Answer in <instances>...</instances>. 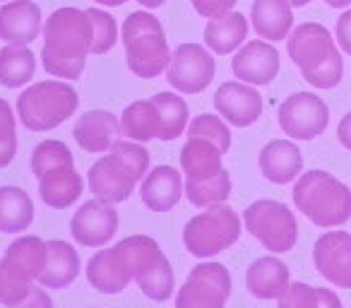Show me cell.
I'll list each match as a JSON object with an SVG mask.
<instances>
[{
  "mask_svg": "<svg viewBox=\"0 0 351 308\" xmlns=\"http://www.w3.org/2000/svg\"><path fill=\"white\" fill-rule=\"evenodd\" d=\"M89 17H92V27H94V39H92V54L101 56L116 46L118 41V27L116 20L108 15L106 10H99V8H87Z\"/></svg>",
  "mask_w": 351,
  "mask_h": 308,
  "instance_id": "34",
  "label": "cell"
},
{
  "mask_svg": "<svg viewBox=\"0 0 351 308\" xmlns=\"http://www.w3.org/2000/svg\"><path fill=\"white\" fill-rule=\"evenodd\" d=\"M191 3H193V8H195L197 15L212 20V17H219V15L231 12L239 0H191Z\"/></svg>",
  "mask_w": 351,
  "mask_h": 308,
  "instance_id": "36",
  "label": "cell"
},
{
  "mask_svg": "<svg viewBox=\"0 0 351 308\" xmlns=\"http://www.w3.org/2000/svg\"><path fill=\"white\" fill-rule=\"evenodd\" d=\"M87 282L101 294H121L132 282V248L130 241L123 239L116 246L101 250L89 258Z\"/></svg>",
  "mask_w": 351,
  "mask_h": 308,
  "instance_id": "15",
  "label": "cell"
},
{
  "mask_svg": "<svg viewBox=\"0 0 351 308\" xmlns=\"http://www.w3.org/2000/svg\"><path fill=\"white\" fill-rule=\"evenodd\" d=\"M315 270L339 289H351V234L327 231L313 246Z\"/></svg>",
  "mask_w": 351,
  "mask_h": 308,
  "instance_id": "17",
  "label": "cell"
},
{
  "mask_svg": "<svg viewBox=\"0 0 351 308\" xmlns=\"http://www.w3.org/2000/svg\"><path fill=\"white\" fill-rule=\"evenodd\" d=\"M36 73V56L27 46L8 44L0 49V84L8 89L25 87Z\"/></svg>",
  "mask_w": 351,
  "mask_h": 308,
  "instance_id": "31",
  "label": "cell"
},
{
  "mask_svg": "<svg viewBox=\"0 0 351 308\" xmlns=\"http://www.w3.org/2000/svg\"><path fill=\"white\" fill-rule=\"evenodd\" d=\"M34 222V202L25 188L0 186V231L20 234Z\"/></svg>",
  "mask_w": 351,
  "mask_h": 308,
  "instance_id": "29",
  "label": "cell"
},
{
  "mask_svg": "<svg viewBox=\"0 0 351 308\" xmlns=\"http://www.w3.org/2000/svg\"><path fill=\"white\" fill-rule=\"evenodd\" d=\"M289 58L315 89H335L344 78V58L330 29L317 22L298 25L287 39Z\"/></svg>",
  "mask_w": 351,
  "mask_h": 308,
  "instance_id": "3",
  "label": "cell"
},
{
  "mask_svg": "<svg viewBox=\"0 0 351 308\" xmlns=\"http://www.w3.org/2000/svg\"><path fill=\"white\" fill-rule=\"evenodd\" d=\"M94 27L87 10L58 8L44 22V49L41 65L49 75L77 80L84 73L87 56L92 54Z\"/></svg>",
  "mask_w": 351,
  "mask_h": 308,
  "instance_id": "1",
  "label": "cell"
},
{
  "mask_svg": "<svg viewBox=\"0 0 351 308\" xmlns=\"http://www.w3.org/2000/svg\"><path fill=\"white\" fill-rule=\"evenodd\" d=\"M215 58L202 44H181L171 54L166 68V82L178 94H200L215 80Z\"/></svg>",
  "mask_w": 351,
  "mask_h": 308,
  "instance_id": "13",
  "label": "cell"
},
{
  "mask_svg": "<svg viewBox=\"0 0 351 308\" xmlns=\"http://www.w3.org/2000/svg\"><path fill=\"white\" fill-rule=\"evenodd\" d=\"M260 171L269 183L287 186L303 174L301 150L291 140H272L260 150Z\"/></svg>",
  "mask_w": 351,
  "mask_h": 308,
  "instance_id": "23",
  "label": "cell"
},
{
  "mask_svg": "<svg viewBox=\"0 0 351 308\" xmlns=\"http://www.w3.org/2000/svg\"><path fill=\"white\" fill-rule=\"evenodd\" d=\"M291 279H289L287 263L277 258V255H263V258L253 260L245 272V287L260 301H272V298L282 296L289 289Z\"/></svg>",
  "mask_w": 351,
  "mask_h": 308,
  "instance_id": "25",
  "label": "cell"
},
{
  "mask_svg": "<svg viewBox=\"0 0 351 308\" xmlns=\"http://www.w3.org/2000/svg\"><path fill=\"white\" fill-rule=\"evenodd\" d=\"M215 108L226 123L248 128L263 116V97L248 82H224L215 92Z\"/></svg>",
  "mask_w": 351,
  "mask_h": 308,
  "instance_id": "19",
  "label": "cell"
},
{
  "mask_svg": "<svg viewBox=\"0 0 351 308\" xmlns=\"http://www.w3.org/2000/svg\"><path fill=\"white\" fill-rule=\"evenodd\" d=\"M277 121L284 135H289L291 140H315L327 130L330 108L317 94L296 92L279 104Z\"/></svg>",
  "mask_w": 351,
  "mask_h": 308,
  "instance_id": "14",
  "label": "cell"
},
{
  "mask_svg": "<svg viewBox=\"0 0 351 308\" xmlns=\"http://www.w3.org/2000/svg\"><path fill=\"white\" fill-rule=\"evenodd\" d=\"M241 239V220L229 205L205 207L200 215L191 217L183 226V246L191 255L210 260L224 253Z\"/></svg>",
  "mask_w": 351,
  "mask_h": 308,
  "instance_id": "9",
  "label": "cell"
},
{
  "mask_svg": "<svg viewBox=\"0 0 351 308\" xmlns=\"http://www.w3.org/2000/svg\"><path fill=\"white\" fill-rule=\"evenodd\" d=\"M118 224L121 220H118L116 205L92 198L84 205H80V210L73 215L70 236L75 239V244L84 246V248H104L113 241Z\"/></svg>",
  "mask_w": 351,
  "mask_h": 308,
  "instance_id": "16",
  "label": "cell"
},
{
  "mask_svg": "<svg viewBox=\"0 0 351 308\" xmlns=\"http://www.w3.org/2000/svg\"><path fill=\"white\" fill-rule=\"evenodd\" d=\"M248 39V20L241 12L212 17L205 27V46L217 56H229Z\"/></svg>",
  "mask_w": 351,
  "mask_h": 308,
  "instance_id": "28",
  "label": "cell"
},
{
  "mask_svg": "<svg viewBox=\"0 0 351 308\" xmlns=\"http://www.w3.org/2000/svg\"><path fill=\"white\" fill-rule=\"evenodd\" d=\"M80 97L73 84L60 80H44L17 97V118L32 132H49L75 116Z\"/></svg>",
  "mask_w": 351,
  "mask_h": 308,
  "instance_id": "8",
  "label": "cell"
},
{
  "mask_svg": "<svg viewBox=\"0 0 351 308\" xmlns=\"http://www.w3.org/2000/svg\"><path fill=\"white\" fill-rule=\"evenodd\" d=\"M147 171H149V152L135 140H116L108 154H104L89 169V188L94 198L118 205L132 196Z\"/></svg>",
  "mask_w": 351,
  "mask_h": 308,
  "instance_id": "4",
  "label": "cell"
},
{
  "mask_svg": "<svg viewBox=\"0 0 351 308\" xmlns=\"http://www.w3.org/2000/svg\"><path fill=\"white\" fill-rule=\"evenodd\" d=\"M330 8H349L351 5V0H325Z\"/></svg>",
  "mask_w": 351,
  "mask_h": 308,
  "instance_id": "42",
  "label": "cell"
},
{
  "mask_svg": "<svg viewBox=\"0 0 351 308\" xmlns=\"http://www.w3.org/2000/svg\"><path fill=\"white\" fill-rule=\"evenodd\" d=\"M99 5H106V8H118V5H125L128 0H94Z\"/></svg>",
  "mask_w": 351,
  "mask_h": 308,
  "instance_id": "41",
  "label": "cell"
},
{
  "mask_svg": "<svg viewBox=\"0 0 351 308\" xmlns=\"http://www.w3.org/2000/svg\"><path fill=\"white\" fill-rule=\"evenodd\" d=\"M49 244V260L46 270L39 277V284L46 289H65L77 279L80 274V253L75 250L73 244L63 239L46 241Z\"/></svg>",
  "mask_w": 351,
  "mask_h": 308,
  "instance_id": "27",
  "label": "cell"
},
{
  "mask_svg": "<svg viewBox=\"0 0 351 308\" xmlns=\"http://www.w3.org/2000/svg\"><path fill=\"white\" fill-rule=\"evenodd\" d=\"M132 248V282L149 301L164 303L176 289V274L161 246L152 236H128Z\"/></svg>",
  "mask_w": 351,
  "mask_h": 308,
  "instance_id": "10",
  "label": "cell"
},
{
  "mask_svg": "<svg viewBox=\"0 0 351 308\" xmlns=\"http://www.w3.org/2000/svg\"><path fill=\"white\" fill-rule=\"evenodd\" d=\"M186 196L181 171L173 167H154L147 171L140 186V198L147 210L152 212H169L178 205V200Z\"/></svg>",
  "mask_w": 351,
  "mask_h": 308,
  "instance_id": "21",
  "label": "cell"
},
{
  "mask_svg": "<svg viewBox=\"0 0 351 308\" xmlns=\"http://www.w3.org/2000/svg\"><path fill=\"white\" fill-rule=\"evenodd\" d=\"M5 308H53V301H51L46 289L32 287V292L27 294V298H22L20 303H12V306H5Z\"/></svg>",
  "mask_w": 351,
  "mask_h": 308,
  "instance_id": "37",
  "label": "cell"
},
{
  "mask_svg": "<svg viewBox=\"0 0 351 308\" xmlns=\"http://www.w3.org/2000/svg\"><path fill=\"white\" fill-rule=\"evenodd\" d=\"M121 135H125L128 140H135V142H147V140H152V137L159 140L161 121H159V111H156L152 99H147V102L140 99V102H132L123 108Z\"/></svg>",
  "mask_w": 351,
  "mask_h": 308,
  "instance_id": "30",
  "label": "cell"
},
{
  "mask_svg": "<svg viewBox=\"0 0 351 308\" xmlns=\"http://www.w3.org/2000/svg\"><path fill=\"white\" fill-rule=\"evenodd\" d=\"M337 140H339L346 150H351V113H346L339 121V126H337Z\"/></svg>",
  "mask_w": 351,
  "mask_h": 308,
  "instance_id": "39",
  "label": "cell"
},
{
  "mask_svg": "<svg viewBox=\"0 0 351 308\" xmlns=\"http://www.w3.org/2000/svg\"><path fill=\"white\" fill-rule=\"evenodd\" d=\"M156 111H159L161 121V135L159 140L171 142L176 137H181L188 130L191 123V113H188V104L183 97H178L176 92H159L152 97Z\"/></svg>",
  "mask_w": 351,
  "mask_h": 308,
  "instance_id": "32",
  "label": "cell"
},
{
  "mask_svg": "<svg viewBox=\"0 0 351 308\" xmlns=\"http://www.w3.org/2000/svg\"><path fill=\"white\" fill-rule=\"evenodd\" d=\"M17 154V121L12 106L0 99V169L12 164Z\"/></svg>",
  "mask_w": 351,
  "mask_h": 308,
  "instance_id": "35",
  "label": "cell"
},
{
  "mask_svg": "<svg viewBox=\"0 0 351 308\" xmlns=\"http://www.w3.org/2000/svg\"><path fill=\"white\" fill-rule=\"evenodd\" d=\"M41 8L34 0H8L0 8V39L5 44L29 46L41 34Z\"/></svg>",
  "mask_w": 351,
  "mask_h": 308,
  "instance_id": "20",
  "label": "cell"
},
{
  "mask_svg": "<svg viewBox=\"0 0 351 308\" xmlns=\"http://www.w3.org/2000/svg\"><path fill=\"white\" fill-rule=\"evenodd\" d=\"M231 73L239 78L241 82L255 84V87H265L269 84L279 73V51L274 49L269 41L255 39L248 41L236 51L231 58Z\"/></svg>",
  "mask_w": 351,
  "mask_h": 308,
  "instance_id": "18",
  "label": "cell"
},
{
  "mask_svg": "<svg viewBox=\"0 0 351 308\" xmlns=\"http://www.w3.org/2000/svg\"><path fill=\"white\" fill-rule=\"evenodd\" d=\"M125 46V60L132 75L142 80H154L166 73L171 60V51L166 44V34L161 22L152 12L137 10L125 17L121 32Z\"/></svg>",
  "mask_w": 351,
  "mask_h": 308,
  "instance_id": "7",
  "label": "cell"
},
{
  "mask_svg": "<svg viewBox=\"0 0 351 308\" xmlns=\"http://www.w3.org/2000/svg\"><path fill=\"white\" fill-rule=\"evenodd\" d=\"M32 174L39 181V198L53 210H68L84 191L82 176L75 169L73 152L60 140H44L32 152Z\"/></svg>",
  "mask_w": 351,
  "mask_h": 308,
  "instance_id": "5",
  "label": "cell"
},
{
  "mask_svg": "<svg viewBox=\"0 0 351 308\" xmlns=\"http://www.w3.org/2000/svg\"><path fill=\"white\" fill-rule=\"evenodd\" d=\"M140 5H145V8H149V10H156V8H161L166 3V0H137Z\"/></svg>",
  "mask_w": 351,
  "mask_h": 308,
  "instance_id": "40",
  "label": "cell"
},
{
  "mask_svg": "<svg viewBox=\"0 0 351 308\" xmlns=\"http://www.w3.org/2000/svg\"><path fill=\"white\" fill-rule=\"evenodd\" d=\"M291 196L296 210L315 226L335 229L351 220V191L327 171L313 169L301 174Z\"/></svg>",
  "mask_w": 351,
  "mask_h": 308,
  "instance_id": "6",
  "label": "cell"
},
{
  "mask_svg": "<svg viewBox=\"0 0 351 308\" xmlns=\"http://www.w3.org/2000/svg\"><path fill=\"white\" fill-rule=\"evenodd\" d=\"M75 142L84 152L101 154L113 147V142L121 135V121L108 111H87L75 121L73 128Z\"/></svg>",
  "mask_w": 351,
  "mask_h": 308,
  "instance_id": "24",
  "label": "cell"
},
{
  "mask_svg": "<svg viewBox=\"0 0 351 308\" xmlns=\"http://www.w3.org/2000/svg\"><path fill=\"white\" fill-rule=\"evenodd\" d=\"M277 308H341V298L332 289L311 287L306 282H291L279 296Z\"/></svg>",
  "mask_w": 351,
  "mask_h": 308,
  "instance_id": "33",
  "label": "cell"
},
{
  "mask_svg": "<svg viewBox=\"0 0 351 308\" xmlns=\"http://www.w3.org/2000/svg\"><path fill=\"white\" fill-rule=\"evenodd\" d=\"M243 224L272 253H287L298 241V222L293 212L279 200H255L245 207Z\"/></svg>",
  "mask_w": 351,
  "mask_h": 308,
  "instance_id": "11",
  "label": "cell"
},
{
  "mask_svg": "<svg viewBox=\"0 0 351 308\" xmlns=\"http://www.w3.org/2000/svg\"><path fill=\"white\" fill-rule=\"evenodd\" d=\"M5 3H8V0H5Z\"/></svg>",
  "mask_w": 351,
  "mask_h": 308,
  "instance_id": "44",
  "label": "cell"
},
{
  "mask_svg": "<svg viewBox=\"0 0 351 308\" xmlns=\"http://www.w3.org/2000/svg\"><path fill=\"white\" fill-rule=\"evenodd\" d=\"M231 274L221 263H197L176 292V308H226Z\"/></svg>",
  "mask_w": 351,
  "mask_h": 308,
  "instance_id": "12",
  "label": "cell"
},
{
  "mask_svg": "<svg viewBox=\"0 0 351 308\" xmlns=\"http://www.w3.org/2000/svg\"><path fill=\"white\" fill-rule=\"evenodd\" d=\"M226 152L202 135H188L181 150V169L186 174V198L193 207L224 205L231 196V176L221 159Z\"/></svg>",
  "mask_w": 351,
  "mask_h": 308,
  "instance_id": "2",
  "label": "cell"
},
{
  "mask_svg": "<svg viewBox=\"0 0 351 308\" xmlns=\"http://www.w3.org/2000/svg\"><path fill=\"white\" fill-rule=\"evenodd\" d=\"M250 25L260 39L284 41L293 29V10L289 0H255L250 8Z\"/></svg>",
  "mask_w": 351,
  "mask_h": 308,
  "instance_id": "26",
  "label": "cell"
},
{
  "mask_svg": "<svg viewBox=\"0 0 351 308\" xmlns=\"http://www.w3.org/2000/svg\"><path fill=\"white\" fill-rule=\"evenodd\" d=\"M289 3H291V8H306L311 0H289Z\"/></svg>",
  "mask_w": 351,
  "mask_h": 308,
  "instance_id": "43",
  "label": "cell"
},
{
  "mask_svg": "<svg viewBox=\"0 0 351 308\" xmlns=\"http://www.w3.org/2000/svg\"><path fill=\"white\" fill-rule=\"evenodd\" d=\"M335 36H337V44H339V49L344 51V54L351 56V8L339 17V20H337Z\"/></svg>",
  "mask_w": 351,
  "mask_h": 308,
  "instance_id": "38",
  "label": "cell"
},
{
  "mask_svg": "<svg viewBox=\"0 0 351 308\" xmlns=\"http://www.w3.org/2000/svg\"><path fill=\"white\" fill-rule=\"evenodd\" d=\"M46 260H49V244L39 236H17L10 246H8L5 255H3V265L17 274L20 279L27 282H39V277L46 270Z\"/></svg>",
  "mask_w": 351,
  "mask_h": 308,
  "instance_id": "22",
  "label": "cell"
}]
</instances>
